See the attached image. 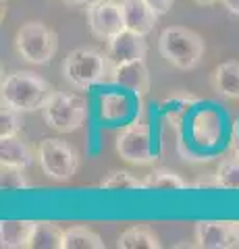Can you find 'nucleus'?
<instances>
[{
    "instance_id": "f257e3e1",
    "label": "nucleus",
    "mask_w": 239,
    "mask_h": 249,
    "mask_svg": "<svg viewBox=\"0 0 239 249\" xmlns=\"http://www.w3.org/2000/svg\"><path fill=\"white\" fill-rule=\"evenodd\" d=\"M55 91L50 83L42 79L40 75L29 71H15L9 73L0 85V102L13 106L21 112L42 110L44 102Z\"/></svg>"
},
{
    "instance_id": "f03ea898",
    "label": "nucleus",
    "mask_w": 239,
    "mask_h": 249,
    "mask_svg": "<svg viewBox=\"0 0 239 249\" xmlns=\"http://www.w3.org/2000/svg\"><path fill=\"white\" fill-rule=\"evenodd\" d=\"M112 65L106 52L96 48H75L63 62V77L73 89H88L92 85L110 81Z\"/></svg>"
},
{
    "instance_id": "7ed1b4c3",
    "label": "nucleus",
    "mask_w": 239,
    "mask_h": 249,
    "mask_svg": "<svg viewBox=\"0 0 239 249\" xmlns=\"http://www.w3.org/2000/svg\"><path fill=\"white\" fill-rule=\"evenodd\" d=\"M204 40L194 29L171 25L165 27L158 37V52L168 65L181 71H191L204 56Z\"/></svg>"
},
{
    "instance_id": "20e7f679",
    "label": "nucleus",
    "mask_w": 239,
    "mask_h": 249,
    "mask_svg": "<svg viewBox=\"0 0 239 249\" xmlns=\"http://www.w3.org/2000/svg\"><path fill=\"white\" fill-rule=\"evenodd\" d=\"M42 119L56 133H71L86 123L88 104L75 91H52L42 106Z\"/></svg>"
},
{
    "instance_id": "39448f33",
    "label": "nucleus",
    "mask_w": 239,
    "mask_h": 249,
    "mask_svg": "<svg viewBox=\"0 0 239 249\" xmlns=\"http://www.w3.org/2000/svg\"><path fill=\"white\" fill-rule=\"evenodd\" d=\"M15 48L32 65H48L58 50V36L42 21H27L15 36Z\"/></svg>"
},
{
    "instance_id": "423d86ee",
    "label": "nucleus",
    "mask_w": 239,
    "mask_h": 249,
    "mask_svg": "<svg viewBox=\"0 0 239 249\" xmlns=\"http://www.w3.org/2000/svg\"><path fill=\"white\" fill-rule=\"evenodd\" d=\"M37 164L52 181H69L79 168V154L63 139L48 137L37 145Z\"/></svg>"
},
{
    "instance_id": "0eeeda50",
    "label": "nucleus",
    "mask_w": 239,
    "mask_h": 249,
    "mask_svg": "<svg viewBox=\"0 0 239 249\" xmlns=\"http://www.w3.org/2000/svg\"><path fill=\"white\" fill-rule=\"evenodd\" d=\"M117 154L125 162L135 166L152 164L154 152H152V135L148 124L142 123H131L117 135Z\"/></svg>"
},
{
    "instance_id": "6e6552de",
    "label": "nucleus",
    "mask_w": 239,
    "mask_h": 249,
    "mask_svg": "<svg viewBox=\"0 0 239 249\" xmlns=\"http://www.w3.org/2000/svg\"><path fill=\"white\" fill-rule=\"evenodd\" d=\"M88 25L92 36L98 40L109 42L112 36L125 29V19H123V6L114 0H92L86 4Z\"/></svg>"
},
{
    "instance_id": "1a4fd4ad",
    "label": "nucleus",
    "mask_w": 239,
    "mask_h": 249,
    "mask_svg": "<svg viewBox=\"0 0 239 249\" xmlns=\"http://www.w3.org/2000/svg\"><path fill=\"white\" fill-rule=\"evenodd\" d=\"M198 247L204 249H231L239 247L237 222L229 220H200L196 224Z\"/></svg>"
},
{
    "instance_id": "9d476101",
    "label": "nucleus",
    "mask_w": 239,
    "mask_h": 249,
    "mask_svg": "<svg viewBox=\"0 0 239 249\" xmlns=\"http://www.w3.org/2000/svg\"><path fill=\"white\" fill-rule=\"evenodd\" d=\"M146 36L135 34L131 29H123L117 36H112L106 42V56H109L110 65L117 67L123 62H131V60H142L148 54V44L144 40Z\"/></svg>"
},
{
    "instance_id": "9b49d317",
    "label": "nucleus",
    "mask_w": 239,
    "mask_h": 249,
    "mask_svg": "<svg viewBox=\"0 0 239 249\" xmlns=\"http://www.w3.org/2000/svg\"><path fill=\"white\" fill-rule=\"evenodd\" d=\"M110 81L133 91L135 96H146L150 91V73H148V67H146V60L144 58L131 60V62H123V65L112 67Z\"/></svg>"
},
{
    "instance_id": "f8f14e48",
    "label": "nucleus",
    "mask_w": 239,
    "mask_h": 249,
    "mask_svg": "<svg viewBox=\"0 0 239 249\" xmlns=\"http://www.w3.org/2000/svg\"><path fill=\"white\" fill-rule=\"evenodd\" d=\"M123 19H125V29H131L135 34L148 36L158 21V15L152 11V6L146 0H121Z\"/></svg>"
},
{
    "instance_id": "ddd939ff",
    "label": "nucleus",
    "mask_w": 239,
    "mask_h": 249,
    "mask_svg": "<svg viewBox=\"0 0 239 249\" xmlns=\"http://www.w3.org/2000/svg\"><path fill=\"white\" fill-rule=\"evenodd\" d=\"M37 220H2L0 222V247L29 249Z\"/></svg>"
},
{
    "instance_id": "4468645a",
    "label": "nucleus",
    "mask_w": 239,
    "mask_h": 249,
    "mask_svg": "<svg viewBox=\"0 0 239 249\" xmlns=\"http://www.w3.org/2000/svg\"><path fill=\"white\" fill-rule=\"evenodd\" d=\"M34 160L36 156L32 152V147L27 145V142H23L17 135L0 139V164L27 168L34 164Z\"/></svg>"
},
{
    "instance_id": "2eb2a0df",
    "label": "nucleus",
    "mask_w": 239,
    "mask_h": 249,
    "mask_svg": "<svg viewBox=\"0 0 239 249\" xmlns=\"http://www.w3.org/2000/svg\"><path fill=\"white\" fill-rule=\"evenodd\" d=\"M212 88L221 96L239 100V62L225 60L212 71Z\"/></svg>"
},
{
    "instance_id": "dca6fc26",
    "label": "nucleus",
    "mask_w": 239,
    "mask_h": 249,
    "mask_svg": "<svg viewBox=\"0 0 239 249\" xmlns=\"http://www.w3.org/2000/svg\"><path fill=\"white\" fill-rule=\"evenodd\" d=\"M117 247L119 249H160L163 243H160L158 237L150 229L131 227L121 232V237L117 239Z\"/></svg>"
},
{
    "instance_id": "f3484780",
    "label": "nucleus",
    "mask_w": 239,
    "mask_h": 249,
    "mask_svg": "<svg viewBox=\"0 0 239 249\" xmlns=\"http://www.w3.org/2000/svg\"><path fill=\"white\" fill-rule=\"evenodd\" d=\"M63 235L65 231L58 224L48 220H37L29 249H63Z\"/></svg>"
},
{
    "instance_id": "a211bd4d",
    "label": "nucleus",
    "mask_w": 239,
    "mask_h": 249,
    "mask_svg": "<svg viewBox=\"0 0 239 249\" xmlns=\"http://www.w3.org/2000/svg\"><path fill=\"white\" fill-rule=\"evenodd\" d=\"M104 241L98 232L90 231L88 227H71L65 229L63 249H104Z\"/></svg>"
},
{
    "instance_id": "6ab92c4d",
    "label": "nucleus",
    "mask_w": 239,
    "mask_h": 249,
    "mask_svg": "<svg viewBox=\"0 0 239 249\" xmlns=\"http://www.w3.org/2000/svg\"><path fill=\"white\" fill-rule=\"evenodd\" d=\"M196 102H198L196 96L185 93V91H177V93H173V96H168L166 100H163L160 112H163L171 123H177V121L183 119L185 112H187Z\"/></svg>"
},
{
    "instance_id": "aec40b11",
    "label": "nucleus",
    "mask_w": 239,
    "mask_h": 249,
    "mask_svg": "<svg viewBox=\"0 0 239 249\" xmlns=\"http://www.w3.org/2000/svg\"><path fill=\"white\" fill-rule=\"evenodd\" d=\"M191 187L187 181H183V178L173 173V170L168 168H156L152 170V173L146 177V189H168V191H181V189H187Z\"/></svg>"
},
{
    "instance_id": "412c9836",
    "label": "nucleus",
    "mask_w": 239,
    "mask_h": 249,
    "mask_svg": "<svg viewBox=\"0 0 239 249\" xmlns=\"http://www.w3.org/2000/svg\"><path fill=\"white\" fill-rule=\"evenodd\" d=\"M102 189L110 191H131V189H146V181L137 178L135 175H131L129 170H110L102 181H100Z\"/></svg>"
},
{
    "instance_id": "4be33fe9",
    "label": "nucleus",
    "mask_w": 239,
    "mask_h": 249,
    "mask_svg": "<svg viewBox=\"0 0 239 249\" xmlns=\"http://www.w3.org/2000/svg\"><path fill=\"white\" fill-rule=\"evenodd\" d=\"M129 112V102L123 93H106L100 100V114L104 121H121Z\"/></svg>"
},
{
    "instance_id": "5701e85b",
    "label": "nucleus",
    "mask_w": 239,
    "mask_h": 249,
    "mask_svg": "<svg viewBox=\"0 0 239 249\" xmlns=\"http://www.w3.org/2000/svg\"><path fill=\"white\" fill-rule=\"evenodd\" d=\"M214 177H217L219 189L239 191V158H229L221 162Z\"/></svg>"
},
{
    "instance_id": "b1692460",
    "label": "nucleus",
    "mask_w": 239,
    "mask_h": 249,
    "mask_svg": "<svg viewBox=\"0 0 239 249\" xmlns=\"http://www.w3.org/2000/svg\"><path fill=\"white\" fill-rule=\"evenodd\" d=\"M21 129H23V112L13 106L2 104V108H0V139L19 135Z\"/></svg>"
},
{
    "instance_id": "393cba45",
    "label": "nucleus",
    "mask_w": 239,
    "mask_h": 249,
    "mask_svg": "<svg viewBox=\"0 0 239 249\" xmlns=\"http://www.w3.org/2000/svg\"><path fill=\"white\" fill-rule=\"evenodd\" d=\"M25 168L19 166H9V164H0V187L2 191H19V189H27L29 181L23 175Z\"/></svg>"
},
{
    "instance_id": "a878e982",
    "label": "nucleus",
    "mask_w": 239,
    "mask_h": 249,
    "mask_svg": "<svg viewBox=\"0 0 239 249\" xmlns=\"http://www.w3.org/2000/svg\"><path fill=\"white\" fill-rule=\"evenodd\" d=\"M146 2H148L152 6V11L160 17V15H166L168 11H171V6L175 4V0H146Z\"/></svg>"
},
{
    "instance_id": "bb28decb",
    "label": "nucleus",
    "mask_w": 239,
    "mask_h": 249,
    "mask_svg": "<svg viewBox=\"0 0 239 249\" xmlns=\"http://www.w3.org/2000/svg\"><path fill=\"white\" fill-rule=\"evenodd\" d=\"M194 189H219V183H217V177H210V178H200V181L191 183Z\"/></svg>"
},
{
    "instance_id": "cd10ccee",
    "label": "nucleus",
    "mask_w": 239,
    "mask_h": 249,
    "mask_svg": "<svg viewBox=\"0 0 239 249\" xmlns=\"http://www.w3.org/2000/svg\"><path fill=\"white\" fill-rule=\"evenodd\" d=\"M222 6L229 11V13H233V15H239V0H221Z\"/></svg>"
},
{
    "instance_id": "c85d7f7f",
    "label": "nucleus",
    "mask_w": 239,
    "mask_h": 249,
    "mask_svg": "<svg viewBox=\"0 0 239 249\" xmlns=\"http://www.w3.org/2000/svg\"><path fill=\"white\" fill-rule=\"evenodd\" d=\"M67 4H73V6H81V4H90L92 0H63Z\"/></svg>"
},
{
    "instance_id": "c756f323",
    "label": "nucleus",
    "mask_w": 239,
    "mask_h": 249,
    "mask_svg": "<svg viewBox=\"0 0 239 249\" xmlns=\"http://www.w3.org/2000/svg\"><path fill=\"white\" fill-rule=\"evenodd\" d=\"M198 4H206V6H210V4H214V2H219V0H196Z\"/></svg>"
},
{
    "instance_id": "7c9ffc66",
    "label": "nucleus",
    "mask_w": 239,
    "mask_h": 249,
    "mask_svg": "<svg viewBox=\"0 0 239 249\" xmlns=\"http://www.w3.org/2000/svg\"><path fill=\"white\" fill-rule=\"evenodd\" d=\"M237 235H239V222H237Z\"/></svg>"
}]
</instances>
